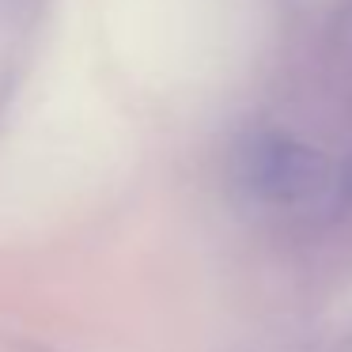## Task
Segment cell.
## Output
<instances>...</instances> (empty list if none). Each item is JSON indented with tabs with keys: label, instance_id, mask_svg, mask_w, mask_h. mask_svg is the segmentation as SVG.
I'll use <instances>...</instances> for the list:
<instances>
[{
	"label": "cell",
	"instance_id": "obj_1",
	"mask_svg": "<svg viewBox=\"0 0 352 352\" xmlns=\"http://www.w3.org/2000/svg\"><path fill=\"white\" fill-rule=\"evenodd\" d=\"M243 190L269 205H303L311 197H333V170L314 148L288 133H250L235 155Z\"/></svg>",
	"mask_w": 352,
	"mask_h": 352
}]
</instances>
